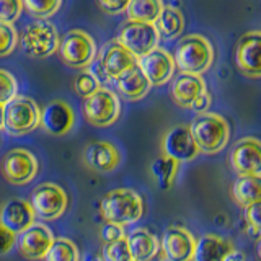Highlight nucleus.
Instances as JSON below:
<instances>
[{"label": "nucleus", "mask_w": 261, "mask_h": 261, "mask_svg": "<svg viewBox=\"0 0 261 261\" xmlns=\"http://www.w3.org/2000/svg\"><path fill=\"white\" fill-rule=\"evenodd\" d=\"M16 92H18L16 79L10 72L0 69V105L5 106L7 103H10L16 96Z\"/></svg>", "instance_id": "obj_32"}, {"label": "nucleus", "mask_w": 261, "mask_h": 261, "mask_svg": "<svg viewBox=\"0 0 261 261\" xmlns=\"http://www.w3.org/2000/svg\"><path fill=\"white\" fill-rule=\"evenodd\" d=\"M163 153L165 157L175 160L178 163L190 162L198 157V147L194 144V139L190 133V127L186 126H175L171 127L163 137Z\"/></svg>", "instance_id": "obj_15"}, {"label": "nucleus", "mask_w": 261, "mask_h": 261, "mask_svg": "<svg viewBox=\"0 0 261 261\" xmlns=\"http://www.w3.org/2000/svg\"><path fill=\"white\" fill-rule=\"evenodd\" d=\"M173 62L175 67L181 73H193L201 75L202 72L209 70L214 62V49L207 38L201 35H190L179 39L175 47Z\"/></svg>", "instance_id": "obj_1"}, {"label": "nucleus", "mask_w": 261, "mask_h": 261, "mask_svg": "<svg viewBox=\"0 0 261 261\" xmlns=\"http://www.w3.org/2000/svg\"><path fill=\"white\" fill-rule=\"evenodd\" d=\"M38 160L24 149H13L2 160V175L12 185H27L38 175Z\"/></svg>", "instance_id": "obj_10"}, {"label": "nucleus", "mask_w": 261, "mask_h": 261, "mask_svg": "<svg viewBox=\"0 0 261 261\" xmlns=\"http://www.w3.org/2000/svg\"><path fill=\"white\" fill-rule=\"evenodd\" d=\"M16 242V235H13L10 230H7L5 227L0 225V255L8 253Z\"/></svg>", "instance_id": "obj_38"}, {"label": "nucleus", "mask_w": 261, "mask_h": 261, "mask_svg": "<svg viewBox=\"0 0 261 261\" xmlns=\"http://www.w3.org/2000/svg\"><path fill=\"white\" fill-rule=\"evenodd\" d=\"M35 214L31 206L23 199H10L0 209V225L10 230L13 235H20L35 224Z\"/></svg>", "instance_id": "obj_18"}, {"label": "nucleus", "mask_w": 261, "mask_h": 261, "mask_svg": "<svg viewBox=\"0 0 261 261\" xmlns=\"http://www.w3.org/2000/svg\"><path fill=\"white\" fill-rule=\"evenodd\" d=\"M209 106H211V95L206 92V93H202L201 96L196 98L190 108L196 114H202V113H209Z\"/></svg>", "instance_id": "obj_39"}, {"label": "nucleus", "mask_w": 261, "mask_h": 261, "mask_svg": "<svg viewBox=\"0 0 261 261\" xmlns=\"http://www.w3.org/2000/svg\"><path fill=\"white\" fill-rule=\"evenodd\" d=\"M230 165L239 175L259 176L261 173V144L255 137L239 141L230 152Z\"/></svg>", "instance_id": "obj_14"}, {"label": "nucleus", "mask_w": 261, "mask_h": 261, "mask_svg": "<svg viewBox=\"0 0 261 261\" xmlns=\"http://www.w3.org/2000/svg\"><path fill=\"white\" fill-rule=\"evenodd\" d=\"M84 162L95 171H111L119 165V152L110 142H92L84 152Z\"/></svg>", "instance_id": "obj_21"}, {"label": "nucleus", "mask_w": 261, "mask_h": 261, "mask_svg": "<svg viewBox=\"0 0 261 261\" xmlns=\"http://www.w3.org/2000/svg\"><path fill=\"white\" fill-rule=\"evenodd\" d=\"M101 214L110 224L119 227L134 224L144 214L142 198L127 188L113 190L101 201Z\"/></svg>", "instance_id": "obj_3"}, {"label": "nucleus", "mask_w": 261, "mask_h": 261, "mask_svg": "<svg viewBox=\"0 0 261 261\" xmlns=\"http://www.w3.org/2000/svg\"><path fill=\"white\" fill-rule=\"evenodd\" d=\"M178 165H179L178 162L165 157V155L152 162L150 170H152V175H153L155 181H157L160 190H168V188L171 186L173 178L178 171Z\"/></svg>", "instance_id": "obj_28"}, {"label": "nucleus", "mask_w": 261, "mask_h": 261, "mask_svg": "<svg viewBox=\"0 0 261 261\" xmlns=\"http://www.w3.org/2000/svg\"><path fill=\"white\" fill-rule=\"evenodd\" d=\"M224 261H245V255H243L242 251H239V250H235V248H233V250L224 258Z\"/></svg>", "instance_id": "obj_41"}, {"label": "nucleus", "mask_w": 261, "mask_h": 261, "mask_svg": "<svg viewBox=\"0 0 261 261\" xmlns=\"http://www.w3.org/2000/svg\"><path fill=\"white\" fill-rule=\"evenodd\" d=\"M232 196L240 206L247 207L261 199V178L253 175H240L232 185Z\"/></svg>", "instance_id": "obj_25"}, {"label": "nucleus", "mask_w": 261, "mask_h": 261, "mask_svg": "<svg viewBox=\"0 0 261 261\" xmlns=\"http://www.w3.org/2000/svg\"><path fill=\"white\" fill-rule=\"evenodd\" d=\"M61 7L62 2H59V0H49V2H33V0H27V2H23V8H27L28 13H31L39 20H44L47 16L54 15Z\"/></svg>", "instance_id": "obj_31"}, {"label": "nucleus", "mask_w": 261, "mask_h": 261, "mask_svg": "<svg viewBox=\"0 0 261 261\" xmlns=\"http://www.w3.org/2000/svg\"><path fill=\"white\" fill-rule=\"evenodd\" d=\"M206 92V82L201 75L193 73H179L171 84V98L181 108H190L196 98Z\"/></svg>", "instance_id": "obj_20"}, {"label": "nucleus", "mask_w": 261, "mask_h": 261, "mask_svg": "<svg viewBox=\"0 0 261 261\" xmlns=\"http://www.w3.org/2000/svg\"><path fill=\"white\" fill-rule=\"evenodd\" d=\"M54 243L53 232L44 224L35 222L18 235V248L21 255L30 261L44 259Z\"/></svg>", "instance_id": "obj_12"}, {"label": "nucleus", "mask_w": 261, "mask_h": 261, "mask_svg": "<svg viewBox=\"0 0 261 261\" xmlns=\"http://www.w3.org/2000/svg\"><path fill=\"white\" fill-rule=\"evenodd\" d=\"M75 122V114H73L70 106L62 100L49 101L44 110L41 111L39 124L47 134L53 136H64L72 129Z\"/></svg>", "instance_id": "obj_17"}, {"label": "nucleus", "mask_w": 261, "mask_h": 261, "mask_svg": "<svg viewBox=\"0 0 261 261\" xmlns=\"http://www.w3.org/2000/svg\"><path fill=\"white\" fill-rule=\"evenodd\" d=\"M0 129H4V106L0 105Z\"/></svg>", "instance_id": "obj_42"}, {"label": "nucleus", "mask_w": 261, "mask_h": 261, "mask_svg": "<svg viewBox=\"0 0 261 261\" xmlns=\"http://www.w3.org/2000/svg\"><path fill=\"white\" fill-rule=\"evenodd\" d=\"M233 250L232 243L214 233H206L196 242L193 261H224Z\"/></svg>", "instance_id": "obj_23"}, {"label": "nucleus", "mask_w": 261, "mask_h": 261, "mask_svg": "<svg viewBox=\"0 0 261 261\" xmlns=\"http://www.w3.org/2000/svg\"><path fill=\"white\" fill-rule=\"evenodd\" d=\"M100 88H101L100 80H98V77L92 70H82L79 75L73 79V90L84 98L92 96Z\"/></svg>", "instance_id": "obj_30"}, {"label": "nucleus", "mask_w": 261, "mask_h": 261, "mask_svg": "<svg viewBox=\"0 0 261 261\" xmlns=\"http://www.w3.org/2000/svg\"><path fill=\"white\" fill-rule=\"evenodd\" d=\"M259 43L261 33L248 31L239 39L235 49V59L239 69L251 79H258L261 73L259 64Z\"/></svg>", "instance_id": "obj_16"}, {"label": "nucleus", "mask_w": 261, "mask_h": 261, "mask_svg": "<svg viewBox=\"0 0 261 261\" xmlns=\"http://www.w3.org/2000/svg\"><path fill=\"white\" fill-rule=\"evenodd\" d=\"M155 28H157L160 36L167 39L178 38L185 30V16L178 8L163 5L159 18L155 21Z\"/></svg>", "instance_id": "obj_26"}, {"label": "nucleus", "mask_w": 261, "mask_h": 261, "mask_svg": "<svg viewBox=\"0 0 261 261\" xmlns=\"http://www.w3.org/2000/svg\"><path fill=\"white\" fill-rule=\"evenodd\" d=\"M30 206L35 217L41 220H56L67 209V194L54 183H41L31 193Z\"/></svg>", "instance_id": "obj_7"}, {"label": "nucleus", "mask_w": 261, "mask_h": 261, "mask_svg": "<svg viewBox=\"0 0 261 261\" xmlns=\"http://www.w3.org/2000/svg\"><path fill=\"white\" fill-rule=\"evenodd\" d=\"M196 240L183 227H168L162 235L160 248L167 261H193Z\"/></svg>", "instance_id": "obj_13"}, {"label": "nucleus", "mask_w": 261, "mask_h": 261, "mask_svg": "<svg viewBox=\"0 0 261 261\" xmlns=\"http://www.w3.org/2000/svg\"><path fill=\"white\" fill-rule=\"evenodd\" d=\"M118 43L122 47H126L136 59H141V57L159 47L160 35L157 28H155V24L127 21L119 33Z\"/></svg>", "instance_id": "obj_8"}, {"label": "nucleus", "mask_w": 261, "mask_h": 261, "mask_svg": "<svg viewBox=\"0 0 261 261\" xmlns=\"http://www.w3.org/2000/svg\"><path fill=\"white\" fill-rule=\"evenodd\" d=\"M59 33L47 20H36L30 23L21 36V49L24 54L35 59H43L54 54L59 47Z\"/></svg>", "instance_id": "obj_5"}, {"label": "nucleus", "mask_w": 261, "mask_h": 261, "mask_svg": "<svg viewBox=\"0 0 261 261\" xmlns=\"http://www.w3.org/2000/svg\"><path fill=\"white\" fill-rule=\"evenodd\" d=\"M137 67L142 70L144 77L149 80L152 85H163L173 77L175 73V62L173 57L168 51L162 47L153 49L152 53L141 57L136 61Z\"/></svg>", "instance_id": "obj_11"}, {"label": "nucleus", "mask_w": 261, "mask_h": 261, "mask_svg": "<svg viewBox=\"0 0 261 261\" xmlns=\"http://www.w3.org/2000/svg\"><path fill=\"white\" fill-rule=\"evenodd\" d=\"M41 121V110L28 96H15L4 106V129L12 136H23L35 130Z\"/></svg>", "instance_id": "obj_4"}, {"label": "nucleus", "mask_w": 261, "mask_h": 261, "mask_svg": "<svg viewBox=\"0 0 261 261\" xmlns=\"http://www.w3.org/2000/svg\"><path fill=\"white\" fill-rule=\"evenodd\" d=\"M162 8L163 4L160 0H133V2H127L126 13L129 16V21L155 24Z\"/></svg>", "instance_id": "obj_27"}, {"label": "nucleus", "mask_w": 261, "mask_h": 261, "mask_svg": "<svg viewBox=\"0 0 261 261\" xmlns=\"http://www.w3.org/2000/svg\"><path fill=\"white\" fill-rule=\"evenodd\" d=\"M149 261H155V258H153V259H149Z\"/></svg>", "instance_id": "obj_43"}, {"label": "nucleus", "mask_w": 261, "mask_h": 261, "mask_svg": "<svg viewBox=\"0 0 261 261\" xmlns=\"http://www.w3.org/2000/svg\"><path fill=\"white\" fill-rule=\"evenodd\" d=\"M98 7L101 8L103 12L110 13V15H116L126 12L127 2H98Z\"/></svg>", "instance_id": "obj_40"}, {"label": "nucleus", "mask_w": 261, "mask_h": 261, "mask_svg": "<svg viewBox=\"0 0 261 261\" xmlns=\"http://www.w3.org/2000/svg\"><path fill=\"white\" fill-rule=\"evenodd\" d=\"M18 43V35L13 24H4L0 23V56H8L13 53Z\"/></svg>", "instance_id": "obj_35"}, {"label": "nucleus", "mask_w": 261, "mask_h": 261, "mask_svg": "<svg viewBox=\"0 0 261 261\" xmlns=\"http://www.w3.org/2000/svg\"><path fill=\"white\" fill-rule=\"evenodd\" d=\"M100 237L101 240L106 243H113V242H118L121 239H124V230H122V227L116 225V224H105L100 230Z\"/></svg>", "instance_id": "obj_36"}, {"label": "nucleus", "mask_w": 261, "mask_h": 261, "mask_svg": "<svg viewBox=\"0 0 261 261\" xmlns=\"http://www.w3.org/2000/svg\"><path fill=\"white\" fill-rule=\"evenodd\" d=\"M127 248L133 261H149L153 259L160 251V242L157 237L145 228H137L126 237Z\"/></svg>", "instance_id": "obj_22"}, {"label": "nucleus", "mask_w": 261, "mask_h": 261, "mask_svg": "<svg viewBox=\"0 0 261 261\" xmlns=\"http://www.w3.org/2000/svg\"><path fill=\"white\" fill-rule=\"evenodd\" d=\"M103 256L106 261H133L129 248H127L126 237L118 240V242L106 243L105 248H103Z\"/></svg>", "instance_id": "obj_33"}, {"label": "nucleus", "mask_w": 261, "mask_h": 261, "mask_svg": "<svg viewBox=\"0 0 261 261\" xmlns=\"http://www.w3.org/2000/svg\"><path fill=\"white\" fill-rule=\"evenodd\" d=\"M136 57L126 47H122L118 41H113L106 47H103L100 57V67L108 80H116L133 65H136Z\"/></svg>", "instance_id": "obj_19"}, {"label": "nucleus", "mask_w": 261, "mask_h": 261, "mask_svg": "<svg viewBox=\"0 0 261 261\" xmlns=\"http://www.w3.org/2000/svg\"><path fill=\"white\" fill-rule=\"evenodd\" d=\"M259 212H261V202L250 204V206L245 207V219H247L248 225L258 233L259 227H261V219H259Z\"/></svg>", "instance_id": "obj_37"}, {"label": "nucleus", "mask_w": 261, "mask_h": 261, "mask_svg": "<svg viewBox=\"0 0 261 261\" xmlns=\"http://www.w3.org/2000/svg\"><path fill=\"white\" fill-rule=\"evenodd\" d=\"M116 87L119 93L126 96L127 100H141L150 90L149 80L144 77V73L137 67V64L116 79Z\"/></svg>", "instance_id": "obj_24"}, {"label": "nucleus", "mask_w": 261, "mask_h": 261, "mask_svg": "<svg viewBox=\"0 0 261 261\" xmlns=\"http://www.w3.org/2000/svg\"><path fill=\"white\" fill-rule=\"evenodd\" d=\"M84 114L90 124L105 127L116 122L121 114V103L111 90L100 88L92 96L85 98Z\"/></svg>", "instance_id": "obj_9"}, {"label": "nucleus", "mask_w": 261, "mask_h": 261, "mask_svg": "<svg viewBox=\"0 0 261 261\" xmlns=\"http://www.w3.org/2000/svg\"><path fill=\"white\" fill-rule=\"evenodd\" d=\"M190 133L198 150L209 155L222 150L230 139L228 122L216 113L196 114L190 126Z\"/></svg>", "instance_id": "obj_2"}, {"label": "nucleus", "mask_w": 261, "mask_h": 261, "mask_svg": "<svg viewBox=\"0 0 261 261\" xmlns=\"http://www.w3.org/2000/svg\"><path fill=\"white\" fill-rule=\"evenodd\" d=\"M44 261H79L77 245L69 239H57L49 248Z\"/></svg>", "instance_id": "obj_29"}, {"label": "nucleus", "mask_w": 261, "mask_h": 261, "mask_svg": "<svg viewBox=\"0 0 261 261\" xmlns=\"http://www.w3.org/2000/svg\"><path fill=\"white\" fill-rule=\"evenodd\" d=\"M23 10L21 0H0V23L13 24Z\"/></svg>", "instance_id": "obj_34"}, {"label": "nucleus", "mask_w": 261, "mask_h": 261, "mask_svg": "<svg viewBox=\"0 0 261 261\" xmlns=\"http://www.w3.org/2000/svg\"><path fill=\"white\" fill-rule=\"evenodd\" d=\"M57 51L65 65L73 69H85L95 59L96 46L88 33L82 30H72L59 41Z\"/></svg>", "instance_id": "obj_6"}]
</instances>
